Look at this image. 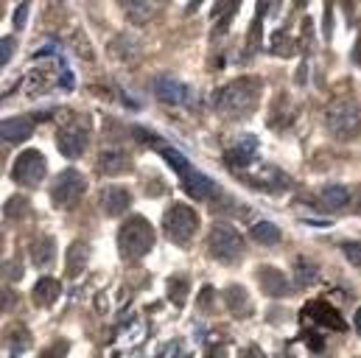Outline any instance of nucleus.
Returning <instances> with one entry per match:
<instances>
[{
  "label": "nucleus",
  "mask_w": 361,
  "mask_h": 358,
  "mask_svg": "<svg viewBox=\"0 0 361 358\" xmlns=\"http://www.w3.org/2000/svg\"><path fill=\"white\" fill-rule=\"evenodd\" d=\"M29 255H31V263H34V266L45 269V266H51L54 258H56V241L48 238V235H43V238H37V241L31 244Z\"/></svg>",
  "instance_id": "obj_17"
},
{
  "label": "nucleus",
  "mask_w": 361,
  "mask_h": 358,
  "mask_svg": "<svg viewBox=\"0 0 361 358\" xmlns=\"http://www.w3.org/2000/svg\"><path fill=\"white\" fill-rule=\"evenodd\" d=\"M316 274H319V269H316V263H311L308 258H297V260H294V280H297L300 286H311V283L316 280Z\"/></svg>",
  "instance_id": "obj_25"
},
{
  "label": "nucleus",
  "mask_w": 361,
  "mask_h": 358,
  "mask_svg": "<svg viewBox=\"0 0 361 358\" xmlns=\"http://www.w3.org/2000/svg\"><path fill=\"white\" fill-rule=\"evenodd\" d=\"M154 95H157L162 104L183 107V104H188L191 90H188L183 81H179V79H174V76H157V79H154Z\"/></svg>",
  "instance_id": "obj_9"
},
{
  "label": "nucleus",
  "mask_w": 361,
  "mask_h": 358,
  "mask_svg": "<svg viewBox=\"0 0 361 358\" xmlns=\"http://www.w3.org/2000/svg\"><path fill=\"white\" fill-rule=\"evenodd\" d=\"M208 249H210V255H213L216 260H222V263H236V260H241V255L247 252V241H244V235H241L233 224L219 221V224H213L210 233H208Z\"/></svg>",
  "instance_id": "obj_4"
},
{
  "label": "nucleus",
  "mask_w": 361,
  "mask_h": 358,
  "mask_svg": "<svg viewBox=\"0 0 361 358\" xmlns=\"http://www.w3.org/2000/svg\"><path fill=\"white\" fill-rule=\"evenodd\" d=\"M168 291H171V302L174 305H183L185 299H188V280L185 277H171L168 280Z\"/></svg>",
  "instance_id": "obj_26"
},
{
  "label": "nucleus",
  "mask_w": 361,
  "mask_h": 358,
  "mask_svg": "<svg viewBox=\"0 0 361 358\" xmlns=\"http://www.w3.org/2000/svg\"><path fill=\"white\" fill-rule=\"evenodd\" d=\"M205 358H227V347H224V344H213Z\"/></svg>",
  "instance_id": "obj_33"
},
{
  "label": "nucleus",
  "mask_w": 361,
  "mask_h": 358,
  "mask_svg": "<svg viewBox=\"0 0 361 358\" xmlns=\"http://www.w3.org/2000/svg\"><path fill=\"white\" fill-rule=\"evenodd\" d=\"M0 277L17 280V277H20V269H17V263H6V266H0Z\"/></svg>",
  "instance_id": "obj_32"
},
{
  "label": "nucleus",
  "mask_w": 361,
  "mask_h": 358,
  "mask_svg": "<svg viewBox=\"0 0 361 358\" xmlns=\"http://www.w3.org/2000/svg\"><path fill=\"white\" fill-rule=\"evenodd\" d=\"M224 302H227V311L236 316V319H244L252 313V302H249V291L244 286H230L224 291Z\"/></svg>",
  "instance_id": "obj_15"
},
{
  "label": "nucleus",
  "mask_w": 361,
  "mask_h": 358,
  "mask_svg": "<svg viewBox=\"0 0 361 358\" xmlns=\"http://www.w3.org/2000/svg\"><path fill=\"white\" fill-rule=\"evenodd\" d=\"M31 297H34V302H37L40 308L54 305V302L59 299V280H54V277H43V280L34 286Z\"/></svg>",
  "instance_id": "obj_20"
},
{
  "label": "nucleus",
  "mask_w": 361,
  "mask_h": 358,
  "mask_svg": "<svg viewBox=\"0 0 361 358\" xmlns=\"http://www.w3.org/2000/svg\"><path fill=\"white\" fill-rule=\"evenodd\" d=\"M154 247V227L143 216H132L118 230V252L123 260H137Z\"/></svg>",
  "instance_id": "obj_2"
},
{
  "label": "nucleus",
  "mask_w": 361,
  "mask_h": 358,
  "mask_svg": "<svg viewBox=\"0 0 361 358\" xmlns=\"http://www.w3.org/2000/svg\"><path fill=\"white\" fill-rule=\"evenodd\" d=\"M314 308L319 311V313H314V319H316L319 325H328L330 330H339V333H341V330L347 327V325H344V319H341V316L336 313V308H330L328 302H316Z\"/></svg>",
  "instance_id": "obj_24"
},
{
  "label": "nucleus",
  "mask_w": 361,
  "mask_h": 358,
  "mask_svg": "<svg viewBox=\"0 0 361 358\" xmlns=\"http://www.w3.org/2000/svg\"><path fill=\"white\" fill-rule=\"evenodd\" d=\"M355 330H358V336H361V308L355 311Z\"/></svg>",
  "instance_id": "obj_35"
},
{
  "label": "nucleus",
  "mask_w": 361,
  "mask_h": 358,
  "mask_svg": "<svg viewBox=\"0 0 361 358\" xmlns=\"http://www.w3.org/2000/svg\"><path fill=\"white\" fill-rule=\"evenodd\" d=\"M54 76H56V68H34L29 76H26V93L29 95H43L48 93V87L54 84Z\"/></svg>",
  "instance_id": "obj_16"
},
{
  "label": "nucleus",
  "mask_w": 361,
  "mask_h": 358,
  "mask_svg": "<svg viewBox=\"0 0 361 358\" xmlns=\"http://www.w3.org/2000/svg\"><path fill=\"white\" fill-rule=\"evenodd\" d=\"M98 202H101V210L107 216H121V213H126L132 208V194L126 188H121V185H107L101 191Z\"/></svg>",
  "instance_id": "obj_10"
},
{
  "label": "nucleus",
  "mask_w": 361,
  "mask_h": 358,
  "mask_svg": "<svg viewBox=\"0 0 361 358\" xmlns=\"http://www.w3.org/2000/svg\"><path fill=\"white\" fill-rule=\"evenodd\" d=\"M65 352H68V344H65V341H59V344H54L51 350H45V352H43V358H65Z\"/></svg>",
  "instance_id": "obj_31"
},
{
  "label": "nucleus",
  "mask_w": 361,
  "mask_h": 358,
  "mask_svg": "<svg viewBox=\"0 0 361 358\" xmlns=\"http://www.w3.org/2000/svg\"><path fill=\"white\" fill-rule=\"evenodd\" d=\"M56 146H59V151L65 154V157H82L84 151H87V132L82 129V126H68V129H62L59 132V137H56Z\"/></svg>",
  "instance_id": "obj_12"
},
{
  "label": "nucleus",
  "mask_w": 361,
  "mask_h": 358,
  "mask_svg": "<svg viewBox=\"0 0 361 358\" xmlns=\"http://www.w3.org/2000/svg\"><path fill=\"white\" fill-rule=\"evenodd\" d=\"M0 244H3V235H0Z\"/></svg>",
  "instance_id": "obj_36"
},
{
  "label": "nucleus",
  "mask_w": 361,
  "mask_h": 358,
  "mask_svg": "<svg viewBox=\"0 0 361 358\" xmlns=\"http://www.w3.org/2000/svg\"><path fill=\"white\" fill-rule=\"evenodd\" d=\"M258 283H261V288H263L269 297H286V294L291 291L289 277H286L280 269H275V266H261Z\"/></svg>",
  "instance_id": "obj_14"
},
{
  "label": "nucleus",
  "mask_w": 361,
  "mask_h": 358,
  "mask_svg": "<svg viewBox=\"0 0 361 358\" xmlns=\"http://www.w3.org/2000/svg\"><path fill=\"white\" fill-rule=\"evenodd\" d=\"M261 79L258 76H241V79H233L227 81L219 93H216V109L224 115V118H233V120H241L247 115H252V109L258 107V98H261Z\"/></svg>",
  "instance_id": "obj_1"
},
{
  "label": "nucleus",
  "mask_w": 361,
  "mask_h": 358,
  "mask_svg": "<svg viewBox=\"0 0 361 358\" xmlns=\"http://www.w3.org/2000/svg\"><path fill=\"white\" fill-rule=\"evenodd\" d=\"M84 191H87V179L76 168L62 171L54 182H51V199H54L56 208H68V205L79 202L84 196Z\"/></svg>",
  "instance_id": "obj_6"
},
{
  "label": "nucleus",
  "mask_w": 361,
  "mask_h": 358,
  "mask_svg": "<svg viewBox=\"0 0 361 358\" xmlns=\"http://www.w3.org/2000/svg\"><path fill=\"white\" fill-rule=\"evenodd\" d=\"M341 252H344V258H347L353 266H361V244L347 241V244H341Z\"/></svg>",
  "instance_id": "obj_29"
},
{
  "label": "nucleus",
  "mask_w": 361,
  "mask_h": 358,
  "mask_svg": "<svg viewBox=\"0 0 361 358\" xmlns=\"http://www.w3.org/2000/svg\"><path fill=\"white\" fill-rule=\"evenodd\" d=\"M34 126H37V120L29 118V115L6 118V120H0V137H6L12 143H20V140H26V137L34 134Z\"/></svg>",
  "instance_id": "obj_13"
},
{
  "label": "nucleus",
  "mask_w": 361,
  "mask_h": 358,
  "mask_svg": "<svg viewBox=\"0 0 361 358\" xmlns=\"http://www.w3.org/2000/svg\"><path fill=\"white\" fill-rule=\"evenodd\" d=\"M98 168L107 173V176H115V173H123L129 171V157L123 151H104L98 157Z\"/></svg>",
  "instance_id": "obj_21"
},
{
  "label": "nucleus",
  "mask_w": 361,
  "mask_h": 358,
  "mask_svg": "<svg viewBox=\"0 0 361 358\" xmlns=\"http://www.w3.org/2000/svg\"><path fill=\"white\" fill-rule=\"evenodd\" d=\"M238 6H241V0H230V15H227V17H222V23H219V26H216V31H213V34H216V37H219V34H222V31H224V29H230V20H233V15H236V12H238ZM222 12H224V0H222V3H219V6H216V9H213V15H216V17H219V15H222Z\"/></svg>",
  "instance_id": "obj_27"
},
{
  "label": "nucleus",
  "mask_w": 361,
  "mask_h": 358,
  "mask_svg": "<svg viewBox=\"0 0 361 358\" xmlns=\"http://www.w3.org/2000/svg\"><path fill=\"white\" fill-rule=\"evenodd\" d=\"M118 6H121V12L126 15V20H129V23H135V26H146V23L157 15L160 0H118Z\"/></svg>",
  "instance_id": "obj_11"
},
{
  "label": "nucleus",
  "mask_w": 361,
  "mask_h": 358,
  "mask_svg": "<svg viewBox=\"0 0 361 358\" xmlns=\"http://www.w3.org/2000/svg\"><path fill=\"white\" fill-rule=\"evenodd\" d=\"M162 233L174 244H188L199 233V216L188 205H171L162 216Z\"/></svg>",
  "instance_id": "obj_5"
},
{
  "label": "nucleus",
  "mask_w": 361,
  "mask_h": 358,
  "mask_svg": "<svg viewBox=\"0 0 361 358\" xmlns=\"http://www.w3.org/2000/svg\"><path fill=\"white\" fill-rule=\"evenodd\" d=\"M45 173H48V162H45L43 151L26 148L23 154H17L15 168H12L15 182H20V185H40L45 179Z\"/></svg>",
  "instance_id": "obj_7"
},
{
  "label": "nucleus",
  "mask_w": 361,
  "mask_h": 358,
  "mask_svg": "<svg viewBox=\"0 0 361 358\" xmlns=\"http://www.w3.org/2000/svg\"><path fill=\"white\" fill-rule=\"evenodd\" d=\"M15 48H17L15 37H3V40H0V68H3L15 56Z\"/></svg>",
  "instance_id": "obj_28"
},
{
  "label": "nucleus",
  "mask_w": 361,
  "mask_h": 358,
  "mask_svg": "<svg viewBox=\"0 0 361 358\" xmlns=\"http://www.w3.org/2000/svg\"><path fill=\"white\" fill-rule=\"evenodd\" d=\"M249 238L258 241V244H263V247H272V244L280 241V227L272 224V221H258V224H252Z\"/></svg>",
  "instance_id": "obj_22"
},
{
  "label": "nucleus",
  "mask_w": 361,
  "mask_h": 358,
  "mask_svg": "<svg viewBox=\"0 0 361 358\" xmlns=\"http://www.w3.org/2000/svg\"><path fill=\"white\" fill-rule=\"evenodd\" d=\"M325 129L330 132V137H336L341 143L355 140L361 134V107L353 98L333 101L325 112Z\"/></svg>",
  "instance_id": "obj_3"
},
{
  "label": "nucleus",
  "mask_w": 361,
  "mask_h": 358,
  "mask_svg": "<svg viewBox=\"0 0 361 358\" xmlns=\"http://www.w3.org/2000/svg\"><path fill=\"white\" fill-rule=\"evenodd\" d=\"M29 20V3H20L17 12H15V29H23Z\"/></svg>",
  "instance_id": "obj_30"
},
{
  "label": "nucleus",
  "mask_w": 361,
  "mask_h": 358,
  "mask_svg": "<svg viewBox=\"0 0 361 358\" xmlns=\"http://www.w3.org/2000/svg\"><path fill=\"white\" fill-rule=\"evenodd\" d=\"M176 176H179V185H183V191L191 199H210V196H216V182H213L208 173L197 171L191 162H185L183 168H179Z\"/></svg>",
  "instance_id": "obj_8"
},
{
  "label": "nucleus",
  "mask_w": 361,
  "mask_h": 358,
  "mask_svg": "<svg viewBox=\"0 0 361 358\" xmlns=\"http://www.w3.org/2000/svg\"><path fill=\"white\" fill-rule=\"evenodd\" d=\"M224 159L233 165V168H241V165H249L255 159V140H247L244 146H236L224 154Z\"/></svg>",
  "instance_id": "obj_23"
},
{
  "label": "nucleus",
  "mask_w": 361,
  "mask_h": 358,
  "mask_svg": "<svg viewBox=\"0 0 361 358\" xmlns=\"http://www.w3.org/2000/svg\"><path fill=\"white\" fill-rule=\"evenodd\" d=\"M241 358H263V352L252 344V347H247V350H244V355H241Z\"/></svg>",
  "instance_id": "obj_34"
},
{
  "label": "nucleus",
  "mask_w": 361,
  "mask_h": 358,
  "mask_svg": "<svg viewBox=\"0 0 361 358\" xmlns=\"http://www.w3.org/2000/svg\"><path fill=\"white\" fill-rule=\"evenodd\" d=\"M319 199H322V205L330 208V210H344V208H350L353 194H350L347 185H325L322 194H319Z\"/></svg>",
  "instance_id": "obj_18"
},
{
  "label": "nucleus",
  "mask_w": 361,
  "mask_h": 358,
  "mask_svg": "<svg viewBox=\"0 0 361 358\" xmlns=\"http://www.w3.org/2000/svg\"><path fill=\"white\" fill-rule=\"evenodd\" d=\"M87 260H90V247L84 241L70 244V249H68V277H79L87 269Z\"/></svg>",
  "instance_id": "obj_19"
}]
</instances>
